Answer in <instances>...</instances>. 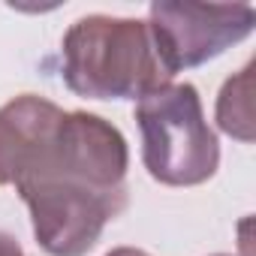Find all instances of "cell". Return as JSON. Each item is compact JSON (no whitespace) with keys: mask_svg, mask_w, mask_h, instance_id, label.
<instances>
[{"mask_svg":"<svg viewBox=\"0 0 256 256\" xmlns=\"http://www.w3.org/2000/svg\"><path fill=\"white\" fill-rule=\"evenodd\" d=\"M130 148L118 126L90 112H64L52 142L16 181L48 256H84L126 208Z\"/></svg>","mask_w":256,"mask_h":256,"instance_id":"obj_1","label":"cell"},{"mask_svg":"<svg viewBox=\"0 0 256 256\" xmlns=\"http://www.w3.org/2000/svg\"><path fill=\"white\" fill-rule=\"evenodd\" d=\"M64 82L88 100H145L172 84L148 22L84 16L64 34Z\"/></svg>","mask_w":256,"mask_h":256,"instance_id":"obj_2","label":"cell"},{"mask_svg":"<svg viewBox=\"0 0 256 256\" xmlns=\"http://www.w3.org/2000/svg\"><path fill=\"white\" fill-rule=\"evenodd\" d=\"M142 130V163L166 187H196L214 178L220 145L205 120L193 84H166L136 106Z\"/></svg>","mask_w":256,"mask_h":256,"instance_id":"obj_3","label":"cell"},{"mask_svg":"<svg viewBox=\"0 0 256 256\" xmlns=\"http://www.w3.org/2000/svg\"><path fill=\"white\" fill-rule=\"evenodd\" d=\"M256 28L250 4H196V0H157L148 10V30L154 48L169 70L202 66L247 40Z\"/></svg>","mask_w":256,"mask_h":256,"instance_id":"obj_4","label":"cell"},{"mask_svg":"<svg viewBox=\"0 0 256 256\" xmlns=\"http://www.w3.org/2000/svg\"><path fill=\"white\" fill-rule=\"evenodd\" d=\"M64 108L46 96L22 94L0 106V187L16 184L52 142Z\"/></svg>","mask_w":256,"mask_h":256,"instance_id":"obj_5","label":"cell"},{"mask_svg":"<svg viewBox=\"0 0 256 256\" xmlns=\"http://www.w3.org/2000/svg\"><path fill=\"white\" fill-rule=\"evenodd\" d=\"M217 126L244 145L253 142V64L226 78L217 96Z\"/></svg>","mask_w":256,"mask_h":256,"instance_id":"obj_6","label":"cell"},{"mask_svg":"<svg viewBox=\"0 0 256 256\" xmlns=\"http://www.w3.org/2000/svg\"><path fill=\"white\" fill-rule=\"evenodd\" d=\"M0 256H28V253H24V247H22L12 235L0 232Z\"/></svg>","mask_w":256,"mask_h":256,"instance_id":"obj_7","label":"cell"},{"mask_svg":"<svg viewBox=\"0 0 256 256\" xmlns=\"http://www.w3.org/2000/svg\"><path fill=\"white\" fill-rule=\"evenodd\" d=\"M106 256H148L145 250H139V247H114L112 253H106Z\"/></svg>","mask_w":256,"mask_h":256,"instance_id":"obj_8","label":"cell"},{"mask_svg":"<svg viewBox=\"0 0 256 256\" xmlns=\"http://www.w3.org/2000/svg\"><path fill=\"white\" fill-rule=\"evenodd\" d=\"M214 256H229V253H214Z\"/></svg>","mask_w":256,"mask_h":256,"instance_id":"obj_9","label":"cell"}]
</instances>
